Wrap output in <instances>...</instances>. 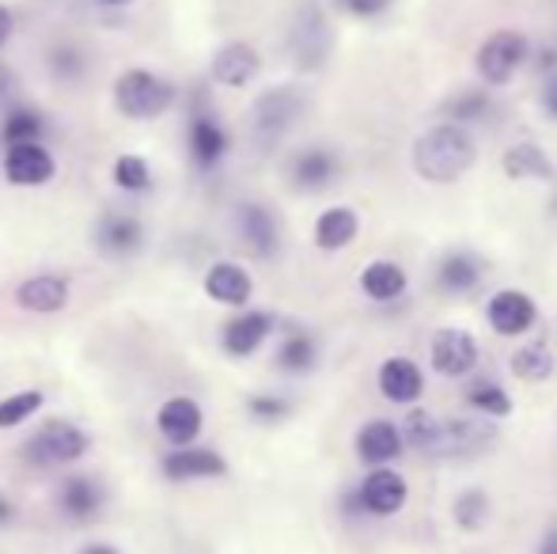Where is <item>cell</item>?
Here are the masks:
<instances>
[{"label": "cell", "mask_w": 557, "mask_h": 554, "mask_svg": "<svg viewBox=\"0 0 557 554\" xmlns=\"http://www.w3.org/2000/svg\"><path fill=\"white\" fill-rule=\"evenodd\" d=\"M99 4H107V8H125V4H133V0H99Z\"/></svg>", "instance_id": "f6af8a7d"}, {"label": "cell", "mask_w": 557, "mask_h": 554, "mask_svg": "<svg viewBox=\"0 0 557 554\" xmlns=\"http://www.w3.org/2000/svg\"><path fill=\"white\" fill-rule=\"evenodd\" d=\"M467 403L474 410H482V415H490V418H508V415H512V399H508L505 387L493 384V380H474V384L467 387Z\"/></svg>", "instance_id": "1f68e13d"}, {"label": "cell", "mask_w": 557, "mask_h": 554, "mask_svg": "<svg viewBox=\"0 0 557 554\" xmlns=\"http://www.w3.org/2000/svg\"><path fill=\"white\" fill-rule=\"evenodd\" d=\"M485 111H490V96H485V91H467V96H459L455 103H447V114L455 119V126L470 119H482Z\"/></svg>", "instance_id": "d590c367"}, {"label": "cell", "mask_w": 557, "mask_h": 554, "mask_svg": "<svg viewBox=\"0 0 557 554\" xmlns=\"http://www.w3.org/2000/svg\"><path fill=\"white\" fill-rule=\"evenodd\" d=\"M114 183L122 186V190H129V194H140V190H148V186H152V171H148V163L140 160V156H117Z\"/></svg>", "instance_id": "e575fe53"}, {"label": "cell", "mask_w": 557, "mask_h": 554, "mask_svg": "<svg viewBox=\"0 0 557 554\" xmlns=\"http://www.w3.org/2000/svg\"><path fill=\"white\" fill-rule=\"evenodd\" d=\"M81 554H122V551L111 547V543H88V547H84Z\"/></svg>", "instance_id": "ee69618b"}, {"label": "cell", "mask_w": 557, "mask_h": 554, "mask_svg": "<svg viewBox=\"0 0 557 554\" xmlns=\"http://www.w3.org/2000/svg\"><path fill=\"white\" fill-rule=\"evenodd\" d=\"M380 392L387 395L391 403H418L421 392H425V377H421V369L410 361V357H391V361H383L380 369Z\"/></svg>", "instance_id": "cb8c5ba5"}, {"label": "cell", "mask_w": 557, "mask_h": 554, "mask_svg": "<svg viewBox=\"0 0 557 554\" xmlns=\"http://www.w3.org/2000/svg\"><path fill=\"white\" fill-rule=\"evenodd\" d=\"M337 171H342V160L331 152V148H304V152L293 156V163H288V175H293V186L296 190H326V186L337 178Z\"/></svg>", "instance_id": "9a60e30c"}, {"label": "cell", "mask_w": 557, "mask_h": 554, "mask_svg": "<svg viewBox=\"0 0 557 554\" xmlns=\"http://www.w3.org/2000/svg\"><path fill=\"white\" fill-rule=\"evenodd\" d=\"M360 509H368L372 517H391L406 505V479L391 467H375L357 490Z\"/></svg>", "instance_id": "7c38bea8"}, {"label": "cell", "mask_w": 557, "mask_h": 554, "mask_svg": "<svg viewBox=\"0 0 557 554\" xmlns=\"http://www.w3.org/2000/svg\"><path fill=\"white\" fill-rule=\"evenodd\" d=\"M235 232H239V239L247 244V251H255L258 259L277 255L281 229H277V217H273L265 206H255V201L239 206V213H235Z\"/></svg>", "instance_id": "4fadbf2b"}, {"label": "cell", "mask_w": 557, "mask_h": 554, "mask_svg": "<svg viewBox=\"0 0 557 554\" xmlns=\"http://www.w3.org/2000/svg\"><path fill=\"white\" fill-rule=\"evenodd\" d=\"M46 134V119L30 107H15L4 114V126H0V140L4 145H38Z\"/></svg>", "instance_id": "f546056e"}, {"label": "cell", "mask_w": 557, "mask_h": 554, "mask_svg": "<svg viewBox=\"0 0 557 554\" xmlns=\"http://www.w3.org/2000/svg\"><path fill=\"white\" fill-rule=\"evenodd\" d=\"M15 520V505H12V497L8 494H0V528H8Z\"/></svg>", "instance_id": "ab89813d"}, {"label": "cell", "mask_w": 557, "mask_h": 554, "mask_svg": "<svg viewBox=\"0 0 557 554\" xmlns=\"http://www.w3.org/2000/svg\"><path fill=\"white\" fill-rule=\"evenodd\" d=\"M326 50H331V30H326L323 12L319 8H304L293 27V53L300 58L304 69H315L326 61Z\"/></svg>", "instance_id": "e0dca14e"}, {"label": "cell", "mask_w": 557, "mask_h": 554, "mask_svg": "<svg viewBox=\"0 0 557 554\" xmlns=\"http://www.w3.org/2000/svg\"><path fill=\"white\" fill-rule=\"evenodd\" d=\"M304 114V91L285 84V88H273L265 91L262 99L255 103V134L258 140L273 145L296 126V119Z\"/></svg>", "instance_id": "8992f818"}, {"label": "cell", "mask_w": 557, "mask_h": 554, "mask_svg": "<svg viewBox=\"0 0 557 554\" xmlns=\"http://www.w3.org/2000/svg\"><path fill=\"white\" fill-rule=\"evenodd\" d=\"M357 456L372 467H387L391 459L403 456V433H398L395 421H368L364 429L357 433Z\"/></svg>", "instance_id": "44dd1931"}, {"label": "cell", "mask_w": 557, "mask_h": 554, "mask_svg": "<svg viewBox=\"0 0 557 554\" xmlns=\"http://www.w3.org/2000/svg\"><path fill=\"white\" fill-rule=\"evenodd\" d=\"M183 554H209V551H198V547H190V551H183Z\"/></svg>", "instance_id": "bcb514c9"}, {"label": "cell", "mask_w": 557, "mask_h": 554, "mask_svg": "<svg viewBox=\"0 0 557 554\" xmlns=\"http://www.w3.org/2000/svg\"><path fill=\"white\" fill-rule=\"evenodd\" d=\"M206 293L209 300L227 304V308H243L255 293V281H250L247 270L239 262H213L206 274Z\"/></svg>", "instance_id": "7402d4cb"}, {"label": "cell", "mask_w": 557, "mask_h": 554, "mask_svg": "<svg viewBox=\"0 0 557 554\" xmlns=\"http://www.w3.org/2000/svg\"><path fill=\"white\" fill-rule=\"evenodd\" d=\"M4 175L12 186H46L58 175V163H53L50 148H46L42 140H38V145H8Z\"/></svg>", "instance_id": "9c48e42d"}, {"label": "cell", "mask_w": 557, "mask_h": 554, "mask_svg": "<svg viewBox=\"0 0 557 554\" xmlns=\"http://www.w3.org/2000/svg\"><path fill=\"white\" fill-rule=\"evenodd\" d=\"M485 270H482V259H474V255L467 251H455L447 255V259L441 262V270H436V285L444 288V293H474L478 285H482Z\"/></svg>", "instance_id": "d4e9b609"}, {"label": "cell", "mask_w": 557, "mask_h": 554, "mask_svg": "<svg viewBox=\"0 0 557 554\" xmlns=\"http://www.w3.org/2000/svg\"><path fill=\"white\" fill-rule=\"evenodd\" d=\"M15 88V76H12V69H4L0 65V96H8V91Z\"/></svg>", "instance_id": "60d3db41"}, {"label": "cell", "mask_w": 557, "mask_h": 554, "mask_svg": "<svg viewBox=\"0 0 557 554\" xmlns=\"http://www.w3.org/2000/svg\"><path fill=\"white\" fill-rule=\"evenodd\" d=\"M38 410H42V392H35V387L8 395V399H0V429L23 426V421H30Z\"/></svg>", "instance_id": "d6a6232c"}, {"label": "cell", "mask_w": 557, "mask_h": 554, "mask_svg": "<svg viewBox=\"0 0 557 554\" xmlns=\"http://www.w3.org/2000/svg\"><path fill=\"white\" fill-rule=\"evenodd\" d=\"M315 361H319L315 334H308V331L285 334V342H281V349H277V369L281 372H293V377H300V372L315 369Z\"/></svg>", "instance_id": "83f0119b"}, {"label": "cell", "mask_w": 557, "mask_h": 554, "mask_svg": "<svg viewBox=\"0 0 557 554\" xmlns=\"http://www.w3.org/2000/svg\"><path fill=\"white\" fill-rule=\"evenodd\" d=\"M474 137L455 122H441L413 140V171L425 183H455L474 168Z\"/></svg>", "instance_id": "6da1fadb"}, {"label": "cell", "mask_w": 557, "mask_h": 554, "mask_svg": "<svg viewBox=\"0 0 557 554\" xmlns=\"http://www.w3.org/2000/svg\"><path fill=\"white\" fill-rule=\"evenodd\" d=\"M201 407L190 399V395H175V399H168L160 407V415H156V426H160L163 441H171L175 448H186V444L198 441L201 433Z\"/></svg>", "instance_id": "2e32d148"}, {"label": "cell", "mask_w": 557, "mask_h": 554, "mask_svg": "<svg viewBox=\"0 0 557 554\" xmlns=\"http://www.w3.org/2000/svg\"><path fill=\"white\" fill-rule=\"evenodd\" d=\"M262 73V58H258L255 46L247 42H227L216 50L213 58V81L224 88H247L255 76Z\"/></svg>", "instance_id": "d6986e66"}, {"label": "cell", "mask_w": 557, "mask_h": 554, "mask_svg": "<svg viewBox=\"0 0 557 554\" xmlns=\"http://www.w3.org/2000/svg\"><path fill=\"white\" fill-rule=\"evenodd\" d=\"M163 475L171 482H198V479H221L227 475V464L216 448H198V444H186L163 456Z\"/></svg>", "instance_id": "30bf717a"}, {"label": "cell", "mask_w": 557, "mask_h": 554, "mask_svg": "<svg viewBox=\"0 0 557 554\" xmlns=\"http://www.w3.org/2000/svg\"><path fill=\"white\" fill-rule=\"evenodd\" d=\"M360 288H364L372 300H395V296L406 293V270L391 259H375L364 267L360 274Z\"/></svg>", "instance_id": "4316f807"}, {"label": "cell", "mask_w": 557, "mask_h": 554, "mask_svg": "<svg viewBox=\"0 0 557 554\" xmlns=\"http://www.w3.org/2000/svg\"><path fill=\"white\" fill-rule=\"evenodd\" d=\"M455 525L462 528V532H478V528L490 520V497L482 494V490H467V494L455 497Z\"/></svg>", "instance_id": "836d02e7"}, {"label": "cell", "mask_w": 557, "mask_h": 554, "mask_svg": "<svg viewBox=\"0 0 557 554\" xmlns=\"http://www.w3.org/2000/svg\"><path fill=\"white\" fill-rule=\"evenodd\" d=\"M531 46L520 30H493L482 46H478V73H482L485 84L500 88L516 76V69L528 61Z\"/></svg>", "instance_id": "5b68a950"}, {"label": "cell", "mask_w": 557, "mask_h": 554, "mask_svg": "<svg viewBox=\"0 0 557 554\" xmlns=\"http://www.w3.org/2000/svg\"><path fill=\"white\" fill-rule=\"evenodd\" d=\"M15 304L23 311H35V316H53V311H61L69 304V281L61 274H35L20 281Z\"/></svg>", "instance_id": "ffe728a7"}, {"label": "cell", "mask_w": 557, "mask_h": 554, "mask_svg": "<svg viewBox=\"0 0 557 554\" xmlns=\"http://www.w3.org/2000/svg\"><path fill=\"white\" fill-rule=\"evenodd\" d=\"M500 163H505V175H512V178H550L554 175L550 156L539 145H512Z\"/></svg>", "instance_id": "f1b7e54d"}, {"label": "cell", "mask_w": 557, "mask_h": 554, "mask_svg": "<svg viewBox=\"0 0 557 554\" xmlns=\"http://www.w3.org/2000/svg\"><path fill=\"white\" fill-rule=\"evenodd\" d=\"M357 232H360L357 213L349 206H334L315 221V244L323 251H342V247H349L357 239Z\"/></svg>", "instance_id": "484cf974"}, {"label": "cell", "mask_w": 557, "mask_h": 554, "mask_svg": "<svg viewBox=\"0 0 557 554\" xmlns=\"http://www.w3.org/2000/svg\"><path fill=\"white\" fill-rule=\"evenodd\" d=\"M12 30H15L12 12H8V8L0 4V50H4V42H8V38H12Z\"/></svg>", "instance_id": "f35d334b"}, {"label": "cell", "mask_w": 557, "mask_h": 554, "mask_svg": "<svg viewBox=\"0 0 557 554\" xmlns=\"http://www.w3.org/2000/svg\"><path fill=\"white\" fill-rule=\"evenodd\" d=\"M391 4H395V0H337V8L357 15V20H375V15H383Z\"/></svg>", "instance_id": "74e56055"}, {"label": "cell", "mask_w": 557, "mask_h": 554, "mask_svg": "<svg viewBox=\"0 0 557 554\" xmlns=\"http://www.w3.org/2000/svg\"><path fill=\"white\" fill-rule=\"evenodd\" d=\"M497 441V429L490 421H467V418H451V421H441L436 418L433 433L425 441V456H436V459H455V456H478L485 452L490 444Z\"/></svg>", "instance_id": "277c9868"}, {"label": "cell", "mask_w": 557, "mask_h": 554, "mask_svg": "<svg viewBox=\"0 0 557 554\" xmlns=\"http://www.w3.org/2000/svg\"><path fill=\"white\" fill-rule=\"evenodd\" d=\"M539 554H557V528H550V532L543 535V547H539Z\"/></svg>", "instance_id": "7bdbcfd3"}, {"label": "cell", "mask_w": 557, "mask_h": 554, "mask_svg": "<svg viewBox=\"0 0 557 554\" xmlns=\"http://www.w3.org/2000/svg\"><path fill=\"white\" fill-rule=\"evenodd\" d=\"M186 145H190L194 163H198L201 171H209L227 156V130L216 122V114L198 111L190 119V130H186Z\"/></svg>", "instance_id": "ac0fdd59"}, {"label": "cell", "mask_w": 557, "mask_h": 554, "mask_svg": "<svg viewBox=\"0 0 557 554\" xmlns=\"http://www.w3.org/2000/svg\"><path fill=\"white\" fill-rule=\"evenodd\" d=\"M478 365V342L462 327H444L433 338V369L441 377H467Z\"/></svg>", "instance_id": "8fae6325"}, {"label": "cell", "mask_w": 557, "mask_h": 554, "mask_svg": "<svg viewBox=\"0 0 557 554\" xmlns=\"http://www.w3.org/2000/svg\"><path fill=\"white\" fill-rule=\"evenodd\" d=\"M273 331V316L270 311H243L232 323L224 327V349L232 357H250Z\"/></svg>", "instance_id": "603a6c76"}, {"label": "cell", "mask_w": 557, "mask_h": 554, "mask_svg": "<svg viewBox=\"0 0 557 554\" xmlns=\"http://www.w3.org/2000/svg\"><path fill=\"white\" fill-rule=\"evenodd\" d=\"M53 505H58V513L69 525H91V520H99V513H103L107 490H103V482L91 479V475H69L58 487V494H53Z\"/></svg>", "instance_id": "52a82bcc"}, {"label": "cell", "mask_w": 557, "mask_h": 554, "mask_svg": "<svg viewBox=\"0 0 557 554\" xmlns=\"http://www.w3.org/2000/svg\"><path fill=\"white\" fill-rule=\"evenodd\" d=\"M171 103H175V84L148 73V69H129V73H122L114 81L117 114H125L133 122L160 119V114L171 111Z\"/></svg>", "instance_id": "7a4b0ae2"}, {"label": "cell", "mask_w": 557, "mask_h": 554, "mask_svg": "<svg viewBox=\"0 0 557 554\" xmlns=\"http://www.w3.org/2000/svg\"><path fill=\"white\" fill-rule=\"evenodd\" d=\"M88 448H91V436L84 433L81 426H73V421H65V418H53L23 444L20 456L27 459L30 467L50 471V467H69V464H76V459H84Z\"/></svg>", "instance_id": "3957f363"}, {"label": "cell", "mask_w": 557, "mask_h": 554, "mask_svg": "<svg viewBox=\"0 0 557 554\" xmlns=\"http://www.w3.org/2000/svg\"><path fill=\"white\" fill-rule=\"evenodd\" d=\"M512 372L528 384H539L554 372V354L543 346V342H531V346L516 349L512 354Z\"/></svg>", "instance_id": "4dcf8cb0"}, {"label": "cell", "mask_w": 557, "mask_h": 554, "mask_svg": "<svg viewBox=\"0 0 557 554\" xmlns=\"http://www.w3.org/2000/svg\"><path fill=\"white\" fill-rule=\"evenodd\" d=\"M247 410H250V418H258V421H281V418H288V399H281V395H255V399H247Z\"/></svg>", "instance_id": "8d00e7d4"}, {"label": "cell", "mask_w": 557, "mask_h": 554, "mask_svg": "<svg viewBox=\"0 0 557 554\" xmlns=\"http://www.w3.org/2000/svg\"><path fill=\"white\" fill-rule=\"evenodd\" d=\"M535 316H539L535 300H531L523 288H500V293H493L490 304H485L490 327L497 334H508V338L531 331V327H535Z\"/></svg>", "instance_id": "ba28073f"}, {"label": "cell", "mask_w": 557, "mask_h": 554, "mask_svg": "<svg viewBox=\"0 0 557 554\" xmlns=\"http://www.w3.org/2000/svg\"><path fill=\"white\" fill-rule=\"evenodd\" d=\"M145 244V229L133 213H103L96 224V247L111 259H129Z\"/></svg>", "instance_id": "5bb4252c"}, {"label": "cell", "mask_w": 557, "mask_h": 554, "mask_svg": "<svg viewBox=\"0 0 557 554\" xmlns=\"http://www.w3.org/2000/svg\"><path fill=\"white\" fill-rule=\"evenodd\" d=\"M543 103H546V111L557 119V81H550V88H546V96H543Z\"/></svg>", "instance_id": "b9f144b4"}]
</instances>
